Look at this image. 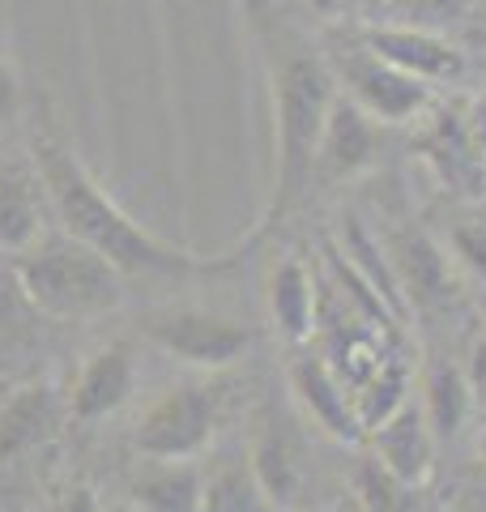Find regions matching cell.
I'll return each instance as SVG.
<instances>
[{"label": "cell", "mask_w": 486, "mask_h": 512, "mask_svg": "<svg viewBox=\"0 0 486 512\" xmlns=\"http://www.w3.org/2000/svg\"><path fill=\"white\" fill-rule=\"evenodd\" d=\"M30 163H35L47 188L56 227L90 244L94 252H103L124 278H192L222 265L180 244H167L154 231H145L133 214H124L120 201L94 180V171L81 163L64 137L39 133L30 141Z\"/></svg>", "instance_id": "cell-1"}, {"label": "cell", "mask_w": 486, "mask_h": 512, "mask_svg": "<svg viewBox=\"0 0 486 512\" xmlns=\"http://www.w3.org/2000/svg\"><path fill=\"white\" fill-rule=\"evenodd\" d=\"M265 56L273 94V192L261 227L269 231L295 210L312 180L316 141L337 99V77L316 47L278 26H265Z\"/></svg>", "instance_id": "cell-2"}, {"label": "cell", "mask_w": 486, "mask_h": 512, "mask_svg": "<svg viewBox=\"0 0 486 512\" xmlns=\"http://www.w3.org/2000/svg\"><path fill=\"white\" fill-rule=\"evenodd\" d=\"M13 274L30 303L60 325L107 316L128 295V278L120 269L69 231H43L35 244L13 256Z\"/></svg>", "instance_id": "cell-3"}, {"label": "cell", "mask_w": 486, "mask_h": 512, "mask_svg": "<svg viewBox=\"0 0 486 512\" xmlns=\"http://www.w3.org/2000/svg\"><path fill=\"white\" fill-rule=\"evenodd\" d=\"M137 333L162 355L180 359L197 372H226L235 367L252 346L248 325L222 316V312H205V308H150L137 320Z\"/></svg>", "instance_id": "cell-4"}, {"label": "cell", "mask_w": 486, "mask_h": 512, "mask_svg": "<svg viewBox=\"0 0 486 512\" xmlns=\"http://www.w3.org/2000/svg\"><path fill=\"white\" fill-rule=\"evenodd\" d=\"M218 419H222L218 384H205V380L171 384L141 414V423L133 431V448L137 457H201L214 444Z\"/></svg>", "instance_id": "cell-5"}, {"label": "cell", "mask_w": 486, "mask_h": 512, "mask_svg": "<svg viewBox=\"0 0 486 512\" xmlns=\"http://www.w3.org/2000/svg\"><path fill=\"white\" fill-rule=\"evenodd\" d=\"M329 69L337 77V86L346 90L350 103H359L371 120L380 124H410L418 116H427L431 107V86L418 77L393 69L376 52H367L359 39L337 43L329 56Z\"/></svg>", "instance_id": "cell-6"}, {"label": "cell", "mask_w": 486, "mask_h": 512, "mask_svg": "<svg viewBox=\"0 0 486 512\" xmlns=\"http://www.w3.org/2000/svg\"><path fill=\"white\" fill-rule=\"evenodd\" d=\"M359 43L367 52H376L393 69L418 77L427 86H452L465 77V52L452 39H444L431 26L414 22H376L359 30Z\"/></svg>", "instance_id": "cell-7"}, {"label": "cell", "mask_w": 486, "mask_h": 512, "mask_svg": "<svg viewBox=\"0 0 486 512\" xmlns=\"http://www.w3.org/2000/svg\"><path fill=\"white\" fill-rule=\"evenodd\" d=\"M248 461L261 487L282 512H299L307 504V491H312V470L303 461V444L295 436V427L286 419H278L273 410L261 414L252 440H248Z\"/></svg>", "instance_id": "cell-8"}, {"label": "cell", "mask_w": 486, "mask_h": 512, "mask_svg": "<svg viewBox=\"0 0 486 512\" xmlns=\"http://www.w3.org/2000/svg\"><path fill=\"white\" fill-rule=\"evenodd\" d=\"M137 389V359L128 342H107L94 355L81 359L69 380V419L81 427H94L111 419Z\"/></svg>", "instance_id": "cell-9"}, {"label": "cell", "mask_w": 486, "mask_h": 512, "mask_svg": "<svg viewBox=\"0 0 486 512\" xmlns=\"http://www.w3.org/2000/svg\"><path fill=\"white\" fill-rule=\"evenodd\" d=\"M418 154H423V163L435 171V180L448 192H461V197L486 192V171L478 158L474 116H469V111H461V107L435 111L427 128L418 133Z\"/></svg>", "instance_id": "cell-10"}, {"label": "cell", "mask_w": 486, "mask_h": 512, "mask_svg": "<svg viewBox=\"0 0 486 512\" xmlns=\"http://www.w3.org/2000/svg\"><path fill=\"white\" fill-rule=\"evenodd\" d=\"M286 376H290L295 402L307 410V419H312L324 436H333L337 444H359L367 436L359 423V410H354L350 384L333 372V363L324 355H295Z\"/></svg>", "instance_id": "cell-11"}, {"label": "cell", "mask_w": 486, "mask_h": 512, "mask_svg": "<svg viewBox=\"0 0 486 512\" xmlns=\"http://www.w3.org/2000/svg\"><path fill=\"white\" fill-rule=\"evenodd\" d=\"M380 158V120H371L359 103L337 94L329 116H324L320 141H316V167L320 180H354Z\"/></svg>", "instance_id": "cell-12"}, {"label": "cell", "mask_w": 486, "mask_h": 512, "mask_svg": "<svg viewBox=\"0 0 486 512\" xmlns=\"http://www.w3.org/2000/svg\"><path fill=\"white\" fill-rule=\"evenodd\" d=\"M47 325H56V320H47L35 303H30L18 274H13V265L0 269V376L35 380L39 363H43Z\"/></svg>", "instance_id": "cell-13"}, {"label": "cell", "mask_w": 486, "mask_h": 512, "mask_svg": "<svg viewBox=\"0 0 486 512\" xmlns=\"http://www.w3.org/2000/svg\"><path fill=\"white\" fill-rule=\"evenodd\" d=\"M205 470L197 457H145L128 474L124 500L141 512H201Z\"/></svg>", "instance_id": "cell-14"}, {"label": "cell", "mask_w": 486, "mask_h": 512, "mask_svg": "<svg viewBox=\"0 0 486 512\" xmlns=\"http://www.w3.org/2000/svg\"><path fill=\"white\" fill-rule=\"evenodd\" d=\"M371 453H376L401 483L423 487L435 466V431L427 423L423 406L405 402L388 414V419L371 431Z\"/></svg>", "instance_id": "cell-15"}, {"label": "cell", "mask_w": 486, "mask_h": 512, "mask_svg": "<svg viewBox=\"0 0 486 512\" xmlns=\"http://www.w3.org/2000/svg\"><path fill=\"white\" fill-rule=\"evenodd\" d=\"M47 188L35 163H0V252L18 256L47 231Z\"/></svg>", "instance_id": "cell-16"}, {"label": "cell", "mask_w": 486, "mask_h": 512, "mask_svg": "<svg viewBox=\"0 0 486 512\" xmlns=\"http://www.w3.org/2000/svg\"><path fill=\"white\" fill-rule=\"evenodd\" d=\"M56 427V393L47 380H18L0 402V461L30 453Z\"/></svg>", "instance_id": "cell-17"}, {"label": "cell", "mask_w": 486, "mask_h": 512, "mask_svg": "<svg viewBox=\"0 0 486 512\" xmlns=\"http://www.w3.org/2000/svg\"><path fill=\"white\" fill-rule=\"evenodd\" d=\"M269 320L290 346H303L316 329V282L299 256H282L265 278Z\"/></svg>", "instance_id": "cell-18"}, {"label": "cell", "mask_w": 486, "mask_h": 512, "mask_svg": "<svg viewBox=\"0 0 486 512\" xmlns=\"http://www.w3.org/2000/svg\"><path fill=\"white\" fill-rule=\"evenodd\" d=\"M201 512H282L265 495L261 478H256L248 461V444L226 448V453H218V461L205 466Z\"/></svg>", "instance_id": "cell-19"}, {"label": "cell", "mask_w": 486, "mask_h": 512, "mask_svg": "<svg viewBox=\"0 0 486 512\" xmlns=\"http://www.w3.org/2000/svg\"><path fill=\"white\" fill-rule=\"evenodd\" d=\"M388 265L401 282L405 303H435L448 291V256L440 244H431L423 231H401L397 239L384 244Z\"/></svg>", "instance_id": "cell-20"}, {"label": "cell", "mask_w": 486, "mask_h": 512, "mask_svg": "<svg viewBox=\"0 0 486 512\" xmlns=\"http://www.w3.org/2000/svg\"><path fill=\"white\" fill-rule=\"evenodd\" d=\"M469 402H474V389L461 367L452 363H431L423 376V414L435 431V440H452L469 419Z\"/></svg>", "instance_id": "cell-21"}, {"label": "cell", "mask_w": 486, "mask_h": 512, "mask_svg": "<svg viewBox=\"0 0 486 512\" xmlns=\"http://www.w3.org/2000/svg\"><path fill=\"white\" fill-rule=\"evenodd\" d=\"M337 248H342L346 261L367 278V286L380 295V303L393 312V320H405L410 303H405V295H401V282L393 274V265H388V252L380 248V239L367 235V227L359 218H346V231H342V244Z\"/></svg>", "instance_id": "cell-22"}, {"label": "cell", "mask_w": 486, "mask_h": 512, "mask_svg": "<svg viewBox=\"0 0 486 512\" xmlns=\"http://www.w3.org/2000/svg\"><path fill=\"white\" fill-rule=\"evenodd\" d=\"M405 389H410V376H405V367L397 359H384L376 372H371L359 389H354V410H359V423L363 431L371 436L388 414H393L397 406H405L410 397H405Z\"/></svg>", "instance_id": "cell-23"}, {"label": "cell", "mask_w": 486, "mask_h": 512, "mask_svg": "<svg viewBox=\"0 0 486 512\" xmlns=\"http://www.w3.org/2000/svg\"><path fill=\"white\" fill-rule=\"evenodd\" d=\"M469 0H397V13L401 22H414V26H440V22H452L461 18Z\"/></svg>", "instance_id": "cell-24"}, {"label": "cell", "mask_w": 486, "mask_h": 512, "mask_svg": "<svg viewBox=\"0 0 486 512\" xmlns=\"http://www.w3.org/2000/svg\"><path fill=\"white\" fill-rule=\"evenodd\" d=\"M452 252H457L478 278H486V218H465L461 227L452 231Z\"/></svg>", "instance_id": "cell-25"}, {"label": "cell", "mask_w": 486, "mask_h": 512, "mask_svg": "<svg viewBox=\"0 0 486 512\" xmlns=\"http://www.w3.org/2000/svg\"><path fill=\"white\" fill-rule=\"evenodd\" d=\"M18 111H22V77L5 56H0V124L18 120Z\"/></svg>", "instance_id": "cell-26"}, {"label": "cell", "mask_w": 486, "mask_h": 512, "mask_svg": "<svg viewBox=\"0 0 486 512\" xmlns=\"http://www.w3.org/2000/svg\"><path fill=\"white\" fill-rule=\"evenodd\" d=\"M52 512H99V495H94L90 487H69L60 495V500L52 504Z\"/></svg>", "instance_id": "cell-27"}, {"label": "cell", "mask_w": 486, "mask_h": 512, "mask_svg": "<svg viewBox=\"0 0 486 512\" xmlns=\"http://www.w3.org/2000/svg\"><path fill=\"white\" fill-rule=\"evenodd\" d=\"M465 380H469V389H474V397H482V402H486V338L474 346V355H469Z\"/></svg>", "instance_id": "cell-28"}, {"label": "cell", "mask_w": 486, "mask_h": 512, "mask_svg": "<svg viewBox=\"0 0 486 512\" xmlns=\"http://www.w3.org/2000/svg\"><path fill=\"white\" fill-rule=\"evenodd\" d=\"M474 137H478V158H482V171H486V103L474 111Z\"/></svg>", "instance_id": "cell-29"}, {"label": "cell", "mask_w": 486, "mask_h": 512, "mask_svg": "<svg viewBox=\"0 0 486 512\" xmlns=\"http://www.w3.org/2000/svg\"><path fill=\"white\" fill-rule=\"evenodd\" d=\"M307 5H312V9L320 13V18H333V13H337V9H342V5H346V0H307Z\"/></svg>", "instance_id": "cell-30"}, {"label": "cell", "mask_w": 486, "mask_h": 512, "mask_svg": "<svg viewBox=\"0 0 486 512\" xmlns=\"http://www.w3.org/2000/svg\"><path fill=\"white\" fill-rule=\"evenodd\" d=\"M461 512H486V491H469V500Z\"/></svg>", "instance_id": "cell-31"}, {"label": "cell", "mask_w": 486, "mask_h": 512, "mask_svg": "<svg viewBox=\"0 0 486 512\" xmlns=\"http://www.w3.org/2000/svg\"><path fill=\"white\" fill-rule=\"evenodd\" d=\"M99 512H141V508H133V504H128L124 495H120V500H111V504H99Z\"/></svg>", "instance_id": "cell-32"}, {"label": "cell", "mask_w": 486, "mask_h": 512, "mask_svg": "<svg viewBox=\"0 0 486 512\" xmlns=\"http://www.w3.org/2000/svg\"><path fill=\"white\" fill-rule=\"evenodd\" d=\"M13 384H18V380H5V376H0V402H5V397H9Z\"/></svg>", "instance_id": "cell-33"}, {"label": "cell", "mask_w": 486, "mask_h": 512, "mask_svg": "<svg viewBox=\"0 0 486 512\" xmlns=\"http://www.w3.org/2000/svg\"><path fill=\"white\" fill-rule=\"evenodd\" d=\"M478 457H482V466H486V431H482V440H478Z\"/></svg>", "instance_id": "cell-34"}]
</instances>
